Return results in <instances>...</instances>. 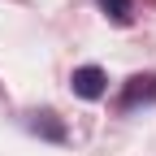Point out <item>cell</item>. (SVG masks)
Returning a JSON list of instances; mask_svg holds the SVG:
<instances>
[{
    "label": "cell",
    "mask_w": 156,
    "mask_h": 156,
    "mask_svg": "<svg viewBox=\"0 0 156 156\" xmlns=\"http://www.w3.org/2000/svg\"><path fill=\"white\" fill-rule=\"evenodd\" d=\"M152 100H156V74H134L122 91V108H139V104H152Z\"/></svg>",
    "instance_id": "2"
},
{
    "label": "cell",
    "mask_w": 156,
    "mask_h": 156,
    "mask_svg": "<svg viewBox=\"0 0 156 156\" xmlns=\"http://www.w3.org/2000/svg\"><path fill=\"white\" fill-rule=\"evenodd\" d=\"M26 126H30L35 134H44V139H52V143H65V139H69L65 126L56 122V113H48V108H44V113H30V117H26Z\"/></svg>",
    "instance_id": "3"
},
{
    "label": "cell",
    "mask_w": 156,
    "mask_h": 156,
    "mask_svg": "<svg viewBox=\"0 0 156 156\" xmlns=\"http://www.w3.org/2000/svg\"><path fill=\"white\" fill-rule=\"evenodd\" d=\"M69 87H74V95H83V100H100L108 91V78H104L100 65H78L74 78H69Z\"/></svg>",
    "instance_id": "1"
},
{
    "label": "cell",
    "mask_w": 156,
    "mask_h": 156,
    "mask_svg": "<svg viewBox=\"0 0 156 156\" xmlns=\"http://www.w3.org/2000/svg\"><path fill=\"white\" fill-rule=\"evenodd\" d=\"M100 9H104V17L113 26H130L134 22V5L130 0H100Z\"/></svg>",
    "instance_id": "4"
}]
</instances>
